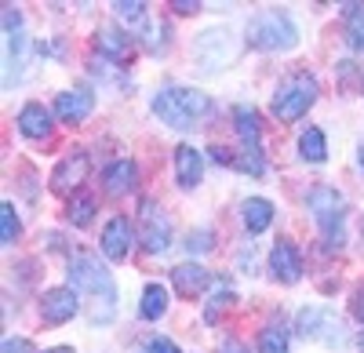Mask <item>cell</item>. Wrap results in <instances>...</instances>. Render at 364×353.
<instances>
[{"mask_svg":"<svg viewBox=\"0 0 364 353\" xmlns=\"http://www.w3.org/2000/svg\"><path fill=\"white\" fill-rule=\"evenodd\" d=\"M154 113L161 116V124L175 128V131H193L200 128V121L211 113V99L197 87H182V84H168L154 95Z\"/></svg>","mask_w":364,"mask_h":353,"instance_id":"obj_1","label":"cell"},{"mask_svg":"<svg viewBox=\"0 0 364 353\" xmlns=\"http://www.w3.org/2000/svg\"><path fill=\"white\" fill-rule=\"evenodd\" d=\"M66 281H70V288L77 291H84V295H95L99 299V310L91 313V320H106V310H102V303L109 306V310H117V288H113V277L102 270V262L95 259V255H73L70 259V266H66Z\"/></svg>","mask_w":364,"mask_h":353,"instance_id":"obj_2","label":"cell"},{"mask_svg":"<svg viewBox=\"0 0 364 353\" xmlns=\"http://www.w3.org/2000/svg\"><path fill=\"white\" fill-rule=\"evenodd\" d=\"M306 208H310V219L317 222V229H321V237H324V248H343L346 244V233H343V226H346V200H343V193L336 190V186H314L310 193H306Z\"/></svg>","mask_w":364,"mask_h":353,"instance_id":"obj_3","label":"cell"},{"mask_svg":"<svg viewBox=\"0 0 364 353\" xmlns=\"http://www.w3.org/2000/svg\"><path fill=\"white\" fill-rule=\"evenodd\" d=\"M245 40H248L255 51H288V48L299 44V29H295V22H291L284 11L269 8V11H259V15L248 22Z\"/></svg>","mask_w":364,"mask_h":353,"instance_id":"obj_4","label":"cell"},{"mask_svg":"<svg viewBox=\"0 0 364 353\" xmlns=\"http://www.w3.org/2000/svg\"><path fill=\"white\" fill-rule=\"evenodd\" d=\"M317 102V80L314 73H291L288 80L277 84L273 92V116L281 124H295L306 116V109Z\"/></svg>","mask_w":364,"mask_h":353,"instance_id":"obj_5","label":"cell"},{"mask_svg":"<svg viewBox=\"0 0 364 353\" xmlns=\"http://www.w3.org/2000/svg\"><path fill=\"white\" fill-rule=\"evenodd\" d=\"M233 128H237V135H240V157H237V168L259 179V175L266 171L259 109H255V106H233Z\"/></svg>","mask_w":364,"mask_h":353,"instance_id":"obj_6","label":"cell"},{"mask_svg":"<svg viewBox=\"0 0 364 353\" xmlns=\"http://www.w3.org/2000/svg\"><path fill=\"white\" fill-rule=\"evenodd\" d=\"M295 332L310 342H324V346H343L346 332H343V320L331 306H302L295 313Z\"/></svg>","mask_w":364,"mask_h":353,"instance_id":"obj_7","label":"cell"},{"mask_svg":"<svg viewBox=\"0 0 364 353\" xmlns=\"http://www.w3.org/2000/svg\"><path fill=\"white\" fill-rule=\"evenodd\" d=\"M197 58H200L204 73L226 70L237 58V40L230 37V29H204V33L197 37Z\"/></svg>","mask_w":364,"mask_h":353,"instance_id":"obj_8","label":"cell"},{"mask_svg":"<svg viewBox=\"0 0 364 353\" xmlns=\"http://www.w3.org/2000/svg\"><path fill=\"white\" fill-rule=\"evenodd\" d=\"M139 241L149 255H164L171 244V222L154 200H142L139 208Z\"/></svg>","mask_w":364,"mask_h":353,"instance_id":"obj_9","label":"cell"},{"mask_svg":"<svg viewBox=\"0 0 364 353\" xmlns=\"http://www.w3.org/2000/svg\"><path fill=\"white\" fill-rule=\"evenodd\" d=\"M80 313V295L63 284V288H48L44 295H41V317H44V325L58 328V325H66V320H73Z\"/></svg>","mask_w":364,"mask_h":353,"instance_id":"obj_10","label":"cell"},{"mask_svg":"<svg viewBox=\"0 0 364 353\" xmlns=\"http://www.w3.org/2000/svg\"><path fill=\"white\" fill-rule=\"evenodd\" d=\"M132 244H135V226L128 215H113L106 226H102V237H99V248L109 262H124L132 255Z\"/></svg>","mask_w":364,"mask_h":353,"instance_id":"obj_11","label":"cell"},{"mask_svg":"<svg viewBox=\"0 0 364 353\" xmlns=\"http://www.w3.org/2000/svg\"><path fill=\"white\" fill-rule=\"evenodd\" d=\"M269 273L273 281H281V284H299L302 281V251L295 241L281 237L277 244H273L269 251Z\"/></svg>","mask_w":364,"mask_h":353,"instance_id":"obj_12","label":"cell"},{"mask_svg":"<svg viewBox=\"0 0 364 353\" xmlns=\"http://www.w3.org/2000/svg\"><path fill=\"white\" fill-rule=\"evenodd\" d=\"M91 109H95V95L87 87H70V92H58L55 95V116L63 124H84Z\"/></svg>","mask_w":364,"mask_h":353,"instance_id":"obj_13","label":"cell"},{"mask_svg":"<svg viewBox=\"0 0 364 353\" xmlns=\"http://www.w3.org/2000/svg\"><path fill=\"white\" fill-rule=\"evenodd\" d=\"M87 175V153L84 150H70L58 168L51 171V190L55 193H80V183Z\"/></svg>","mask_w":364,"mask_h":353,"instance_id":"obj_14","label":"cell"},{"mask_svg":"<svg viewBox=\"0 0 364 353\" xmlns=\"http://www.w3.org/2000/svg\"><path fill=\"white\" fill-rule=\"evenodd\" d=\"M135 186H139V164L135 161L120 157V161H109L102 168V190L109 197H128Z\"/></svg>","mask_w":364,"mask_h":353,"instance_id":"obj_15","label":"cell"},{"mask_svg":"<svg viewBox=\"0 0 364 353\" xmlns=\"http://www.w3.org/2000/svg\"><path fill=\"white\" fill-rule=\"evenodd\" d=\"M175 179L182 190H197L200 179H204V153L197 150V146L182 142L175 150Z\"/></svg>","mask_w":364,"mask_h":353,"instance_id":"obj_16","label":"cell"},{"mask_svg":"<svg viewBox=\"0 0 364 353\" xmlns=\"http://www.w3.org/2000/svg\"><path fill=\"white\" fill-rule=\"evenodd\" d=\"M171 284L178 295H186V299H197L200 291L211 288V273L200 266V262H178V266L171 270Z\"/></svg>","mask_w":364,"mask_h":353,"instance_id":"obj_17","label":"cell"},{"mask_svg":"<svg viewBox=\"0 0 364 353\" xmlns=\"http://www.w3.org/2000/svg\"><path fill=\"white\" fill-rule=\"evenodd\" d=\"M55 116H51V109L44 106V102H26L22 109H18V116H15V124H18V131L26 135V139H48L51 135V124Z\"/></svg>","mask_w":364,"mask_h":353,"instance_id":"obj_18","label":"cell"},{"mask_svg":"<svg viewBox=\"0 0 364 353\" xmlns=\"http://www.w3.org/2000/svg\"><path fill=\"white\" fill-rule=\"evenodd\" d=\"M132 33H124L120 26H102L95 33V48L102 58H109V63H124V58L132 55Z\"/></svg>","mask_w":364,"mask_h":353,"instance_id":"obj_19","label":"cell"},{"mask_svg":"<svg viewBox=\"0 0 364 353\" xmlns=\"http://www.w3.org/2000/svg\"><path fill=\"white\" fill-rule=\"evenodd\" d=\"M113 15L120 18V29L132 37H142L149 33V8L142 4V0H113Z\"/></svg>","mask_w":364,"mask_h":353,"instance_id":"obj_20","label":"cell"},{"mask_svg":"<svg viewBox=\"0 0 364 353\" xmlns=\"http://www.w3.org/2000/svg\"><path fill=\"white\" fill-rule=\"evenodd\" d=\"M273 215L277 212H273V204L266 197H248L245 204H240V222H245V229L252 233V237H259V233L269 229Z\"/></svg>","mask_w":364,"mask_h":353,"instance_id":"obj_21","label":"cell"},{"mask_svg":"<svg viewBox=\"0 0 364 353\" xmlns=\"http://www.w3.org/2000/svg\"><path fill=\"white\" fill-rule=\"evenodd\" d=\"M4 44H8V63H22V51H26V29H22V11L18 8H4Z\"/></svg>","mask_w":364,"mask_h":353,"instance_id":"obj_22","label":"cell"},{"mask_svg":"<svg viewBox=\"0 0 364 353\" xmlns=\"http://www.w3.org/2000/svg\"><path fill=\"white\" fill-rule=\"evenodd\" d=\"M168 306H171L168 288H164V284H157V281H149V284L142 288V303H139L142 320H161V317L168 313Z\"/></svg>","mask_w":364,"mask_h":353,"instance_id":"obj_23","label":"cell"},{"mask_svg":"<svg viewBox=\"0 0 364 353\" xmlns=\"http://www.w3.org/2000/svg\"><path fill=\"white\" fill-rule=\"evenodd\" d=\"M95 212H99V204H95V197H91V193H73L66 200V222L77 226V229L95 222Z\"/></svg>","mask_w":364,"mask_h":353,"instance_id":"obj_24","label":"cell"},{"mask_svg":"<svg viewBox=\"0 0 364 353\" xmlns=\"http://www.w3.org/2000/svg\"><path fill=\"white\" fill-rule=\"evenodd\" d=\"M299 157L306 164H324L328 161V139L321 128H306L299 135Z\"/></svg>","mask_w":364,"mask_h":353,"instance_id":"obj_25","label":"cell"},{"mask_svg":"<svg viewBox=\"0 0 364 353\" xmlns=\"http://www.w3.org/2000/svg\"><path fill=\"white\" fill-rule=\"evenodd\" d=\"M233 303H237V291H233L226 281H219L215 288H211V299L204 303V320H208V325H215V320H219Z\"/></svg>","mask_w":364,"mask_h":353,"instance_id":"obj_26","label":"cell"},{"mask_svg":"<svg viewBox=\"0 0 364 353\" xmlns=\"http://www.w3.org/2000/svg\"><path fill=\"white\" fill-rule=\"evenodd\" d=\"M343 15H346V44L364 55V4H343Z\"/></svg>","mask_w":364,"mask_h":353,"instance_id":"obj_27","label":"cell"},{"mask_svg":"<svg viewBox=\"0 0 364 353\" xmlns=\"http://www.w3.org/2000/svg\"><path fill=\"white\" fill-rule=\"evenodd\" d=\"M259 353H288V332L277 325V320H269V325L259 332Z\"/></svg>","mask_w":364,"mask_h":353,"instance_id":"obj_28","label":"cell"},{"mask_svg":"<svg viewBox=\"0 0 364 353\" xmlns=\"http://www.w3.org/2000/svg\"><path fill=\"white\" fill-rule=\"evenodd\" d=\"M18 233H22V222H18V215H15V204L4 200V204H0V244L11 248V244L18 241Z\"/></svg>","mask_w":364,"mask_h":353,"instance_id":"obj_29","label":"cell"},{"mask_svg":"<svg viewBox=\"0 0 364 353\" xmlns=\"http://www.w3.org/2000/svg\"><path fill=\"white\" fill-rule=\"evenodd\" d=\"M208 248H211V229H190V233H186V251L200 255V251H208Z\"/></svg>","mask_w":364,"mask_h":353,"instance_id":"obj_30","label":"cell"},{"mask_svg":"<svg viewBox=\"0 0 364 353\" xmlns=\"http://www.w3.org/2000/svg\"><path fill=\"white\" fill-rule=\"evenodd\" d=\"M0 353H37L33 342L22 339V335H4V342H0Z\"/></svg>","mask_w":364,"mask_h":353,"instance_id":"obj_31","label":"cell"},{"mask_svg":"<svg viewBox=\"0 0 364 353\" xmlns=\"http://www.w3.org/2000/svg\"><path fill=\"white\" fill-rule=\"evenodd\" d=\"M146 353H178V346L168 335H154V339H146Z\"/></svg>","mask_w":364,"mask_h":353,"instance_id":"obj_32","label":"cell"},{"mask_svg":"<svg viewBox=\"0 0 364 353\" xmlns=\"http://www.w3.org/2000/svg\"><path fill=\"white\" fill-rule=\"evenodd\" d=\"M350 310H353V317L364 325V284H357L353 288V299H350Z\"/></svg>","mask_w":364,"mask_h":353,"instance_id":"obj_33","label":"cell"},{"mask_svg":"<svg viewBox=\"0 0 364 353\" xmlns=\"http://www.w3.org/2000/svg\"><path fill=\"white\" fill-rule=\"evenodd\" d=\"M171 8H175L178 15H197V11H200L197 0H171Z\"/></svg>","mask_w":364,"mask_h":353,"instance_id":"obj_34","label":"cell"},{"mask_svg":"<svg viewBox=\"0 0 364 353\" xmlns=\"http://www.w3.org/2000/svg\"><path fill=\"white\" fill-rule=\"evenodd\" d=\"M211 161H215V164H237V157H230V150H223V146H211Z\"/></svg>","mask_w":364,"mask_h":353,"instance_id":"obj_35","label":"cell"},{"mask_svg":"<svg viewBox=\"0 0 364 353\" xmlns=\"http://www.w3.org/2000/svg\"><path fill=\"white\" fill-rule=\"evenodd\" d=\"M219 353H248V346L237 342V339H223V342H219Z\"/></svg>","mask_w":364,"mask_h":353,"instance_id":"obj_36","label":"cell"},{"mask_svg":"<svg viewBox=\"0 0 364 353\" xmlns=\"http://www.w3.org/2000/svg\"><path fill=\"white\" fill-rule=\"evenodd\" d=\"M44 353H77L73 346H51V349H44Z\"/></svg>","mask_w":364,"mask_h":353,"instance_id":"obj_37","label":"cell"},{"mask_svg":"<svg viewBox=\"0 0 364 353\" xmlns=\"http://www.w3.org/2000/svg\"><path fill=\"white\" fill-rule=\"evenodd\" d=\"M357 168H360V171H364V142H360V146H357Z\"/></svg>","mask_w":364,"mask_h":353,"instance_id":"obj_38","label":"cell"},{"mask_svg":"<svg viewBox=\"0 0 364 353\" xmlns=\"http://www.w3.org/2000/svg\"><path fill=\"white\" fill-rule=\"evenodd\" d=\"M357 349H360V353H364V332H360V339H357Z\"/></svg>","mask_w":364,"mask_h":353,"instance_id":"obj_39","label":"cell"}]
</instances>
